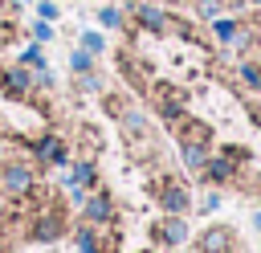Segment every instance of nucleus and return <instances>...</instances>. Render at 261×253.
I'll use <instances>...</instances> for the list:
<instances>
[{"label":"nucleus","instance_id":"7","mask_svg":"<svg viewBox=\"0 0 261 253\" xmlns=\"http://www.w3.org/2000/svg\"><path fill=\"white\" fill-rule=\"evenodd\" d=\"M65 233V216L61 212H41L33 224V241H57Z\"/></svg>","mask_w":261,"mask_h":253},{"label":"nucleus","instance_id":"20","mask_svg":"<svg viewBox=\"0 0 261 253\" xmlns=\"http://www.w3.org/2000/svg\"><path fill=\"white\" fill-rule=\"evenodd\" d=\"M24 65H33V69H45V53H41V41L24 49Z\"/></svg>","mask_w":261,"mask_h":253},{"label":"nucleus","instance_id":"8","mask_svg":"<svg viewBox=\"0 0 261 253\" xmlns=\"http://www.w3.org/2000/svg\"><path fill=\"white\" fill-rule=\"evenodd\" d=\"M208 29H212V37H216L220 45H237V37H241V29H245V24H241L237 16H224V12H220V16H212V20H208Z\"/></svg>","mask_w":261,"mask_h":253},{"label":"nucleus","instance_id":"25","mask_svg":"<svg viewBox=\"0 0 261 253\" xmlns=\"http://www.w3.org/2000/svg\"><path fill=\"white\" fill-rule=\"evenodd\" d=\"M245 4H249V8H261V0H245Z\"/></svg>","mask_w":261,"mask_h":253},{"label":"nucleus","instance_id":"23","mask_svg":"<svg viewBox=\"0 0 261 253\" xmlns=\"http://www.w3.org/2000/svg\"><path fill=\"white\" fill-rule=\"evenodd\" d=\"M33 37H37V41H49V37H53L49 20H37V24H33Z\"/></svg>","mask_w":261,"mask_h":253},{"label":"nucleus","instance_id":"16","mask_svg":"<svg viewBox=\"0 0 261 253\" xmlns=\"http://www.w3.org/2000/svg\"><path fill=\"white\" fill-rule=\"evenodd\" d=\"M69 184H73V188H94V184H98V171H94V163H90V159H86V163H77Z\"/></svg>","mask_w":261,"mask_h":253},{"label":"nucleus","instance_id":"11","mask_svg":"<svg viewBox=\"0 0 261 253\" xmlns=\"http://www.w3.org/2000/svg\"><path fill=\"white\" fill-rule=\"evenodd\" d=\"M237 82L245 90H261V57H241L237 61Z\"/></svg>","mask_w":261,"mask_h":253},{"label":"nucleus","instance_id":"19","mask_svg":"<svg viewBox=\"0 0 261 253\" xmlns=\"http://www.w3.org/2000/svg\"><path fill=\"white\" fill-rule=\"evenodd\" d=\"M69 65H73L77 73H90V69H94V53H86V49H73V53H69Z\"/></svg>","mask_w":261,"mask_h":253},{"label":"nucleus","instance_id":"3","mask_svg":"<svg viewBox=\"0 0 261 253\" xmlns=\"http://www.w3.org/2000/svg\"><path fill=\"white\" fill-rule=\"evenodd\" d=\"M200 175H204L208 184H232V180L241 175V163H232L224 151H216V155H208V163L200 167Z\"/></svg>","mask_w":261,"mask_h":253},{"label":"nucleus","instance_id":"22","mask_svg":"<svg viewBox=\"0 0 261 253\" xmlns=\"http://www.w3.org/2000/svg\"><path fill=\"white\" fill-rule=\"evenodd\" d=\"M220 208V192H208L204 200H200V212H216Z\"/></svg>","mask_w":261,"mask_h":253},{"label":"nucleus","instance_id":"14","mask_svg":"<svg viewBox=\"0 0 261 253\" xmlns=\"http://www.w3.org/2000/svg\"><path fill=\"white\" fill-rule=\"evenodd\" d=\"M179 159H184L188 171H200L208 163V147H179Z\"/></svg>","mask_w":261,"mask_h":253},{"label":"nucleus","instance_id":"17","mask_svg":"<svg viewBox=\"0 0 261 253\" xmlns=\"http://www.w3.org/2000/svg\"><path fill=\"white\" fill-rule=\"evenodd\" d=\"M82 49L98 57V53H106V37H102L98 29H82Z\"/></svg>","mask_w":261,"mask_h":253},{"label":"nucleus","instance_id":"24","mask_svg":"<svg viewBox=\"0 0 261 253\" xmlns=\"http://www.w3.org/2000/svg\"><path fill=\"white\" fill-rule=\"evenodd\" d=\"M253 224H257V229H261V208H257V212H253Z\"/></svg>","mask_w":261,"mask_h":253},{"label":"nucleus","instance_id":"2","mask_svg":"<svg viewBox=\"0 0 261 253\" xmlns=\"http://www.w3.org/2000/svg\"><path fill=\"white\" fill-rule=\"evenodd\" d=\"M159 204H163V212L184 216V212L192 208V196H188V188H184L179 180H159Z\"/></svg>","mask_w":261,"mask_h":253},{"label":"nucleus","instance_id":"9","mask_svg":"<svg viewBox=\"0 0 261 253\" xmlns=\"http://www.w3.org/2000/svg\"><path fill=\"white\" fill-rule=\"evenodd\" d=\"M82 212H86L90 224H106V220L114 216V204H110L106 192H94V196H86V208H82Z\"/></svg>","mask_w":261,"mask_h":253},{"label":"nucleus","instance_id":"21","mask_svg":"<svg viewBox=\"0 0 261 253\" xmlns=\"http://www.w3.org/2000/svg\"><path fill=\"white\" fill-rule=\"evenodd\" d=\"M37 12H41V20H57V4L53 0H37Z\"/></svg>","mask_w":261,"mask_h":253},{"label":"nucleus","instance_id":"5","mask_svg":"<svg viewBox=\"0 0 261 253\" xmlns=\"http://www.w3.org/2000/svg\"><path fill=\"white\" fill-rule=\"evenodd\" d=\"M135 20L143 33H167L171 29V12H163L159 4H135Z\"/></svg>","mask_w":261,"mask_h":253},{"label":"nucleus","instance_id":"10","mask_svg":"<svg viewBox=\"0 0 261 253\" xmlns=\"http://www.w3.org/2000/svg\"><path fill=\"white\" fill-rule=\"evenodd\" d=\"M118 69H122V73H126V78H130L139 90H147V86H151V69H147V65H143L135 53H122V57H118Z\"/></svg>","mask_w":261,"mask_h":253},{"label":"nucleus","instance_id":"13","mask_svg":"<svg viewBox=\"0 0 261 253\" xmlns=\"http://www.w3.org/2000/svg\"><path fill=\"white\" fill-rule=\"evenodd\" d=\"M228 241H232V233H228V229H208V233L200 237V253H224V249H228Z\"/></svg>","mask_w":261,"mask_h":253},{"label":"nucleus","instance_id":"26","mask_svg":"<svg viewBox=\"0 0 261 253\" xmlns=\"http://www.w3.org/2000/svg\"><path fill=\"white\" fill-rule=\"evenodd\" d=\"M0 253H4V249H0Z\"/></svg>","mask_w":261,"mask_h":253},{"label":"nucleus","instance_id":"12","mask_svg":"<svg viewBox=\"0 0 261 253\" xmlns=\"http://www.w3.org/2000/svg\"><path fill=\"white\" fill-rule=\"evenodd\" d=\"M37 159H45V163H65V143L57 139V135H45V139H37Z\"/></svg>","mask_w":261,"mask_h":253},{"label":"nucleus","instance_id":"1","mask_svg":"<svg viewBox=\"0 0 261 253\" xmlns=\"http://www.w3.org/2000/svg\"><path fill=\"white\" fill-rule=\"evenodd\" d=\"M171 135L179 139V147H212V127L204 118H192L188 110L171 122Z\"/></svg>","mask_w":261,"mask_h":253},{"label":"nucleus","instance_id":"15","mask_svg":"<svg viewBox=\"0 0 261 253\" xmlns=\"http://www.w3.org/2000/svg\"><path fill=\"white\" fill-rule=\"evenodd\" d=\"M29 86H33V78H29L24 69H8V73H4V90H8V94H24Z\"/></svg>","mask_w":261,"mask_h":253},{"label":"nucleus","instance_id":"4","mask_svg":"<svg viewBox=\"0 0 261 253\" xmlns=\"http://www.w3.org/2000/svg\"><path fill=\"white\" fill-rule=\"evenodd\" d=\"M155 241L163 245V249H179L184 241H188V224H184V216H163L159 224H155Z\"/></svg>","mask_w":261,"mask_h":253},{"label":"nucleus","instance_id":"18","mask_svg":"<svg viewBox=\"0 0 261 253\" xmlns=\"http://www.w3.org/2000/svg\"><path fill=\"white\" fill-rule=\"evenodd\" d=\"M98 24H102V29H122V24H126V20H122V8H114V4L98 8Z\"/></svg>","mask_w":261,"mask_h":253},{"label":"nucleus","instance_id":"6","mask_svg":"<svg viewBox=\"0 0 261 253\" xmlns=\"http://www.w3.org/2000/svg\"><path fill=\"white\" fill-rule=\"evenodd\" d=\"M0 184H4V192H12V196H24V192L33 188V171H29L24 163H8V167L0 171Z\"/></svg>","mask_w":261,"mask_h":253}]
</instances>
